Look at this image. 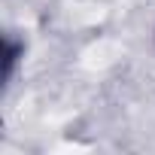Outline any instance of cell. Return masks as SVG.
I'll list each match as a JSON object with an SVG mask.
<instances>
[{
	"instance_id": "cell-1",
	"label": "cell",
	"mask_w": 155,
	"mask_h": 155,
	"mask_svg": "<svg viewBox=\"0 0 155 155\" xmlns=\"http://www.w3.org/2000/svg\"><path fill=\"white\" fill-rule=\"evenodd\" d=\"M21 58H25V43L15 40L12 34H6V37H3V55H0V79H3V85L12 82L15 67H18Z\"/></svg>"
}]
</instances>
